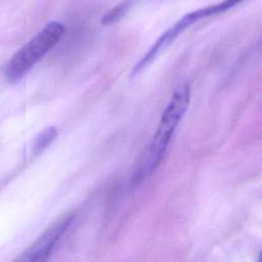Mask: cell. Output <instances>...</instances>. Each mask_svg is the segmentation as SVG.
<instances>
[{
    "label": "cell",
    "instance_id": "8992f818",
    "mask_svg": "<svg viewBox=\"0 0 262 262\" xmlns=\"http://www.w3.org/2000/svg\"><path fill=\"white\" fill-rule=\"evenodd\" d=\"M129 4L130 3L128 1H124L120 3L118 6H116L115 8H113L112 10H110L107 13L104 14V16L101 19V23L103 25H110L118 21L128 10Z\"/></svg>",
    "mask_w": 262,
    "mask_h": 262
},
{
    "label": "cell",
    "instance_id": "7a4b0ae2",
    "mask_svg": "<svg viewBox=\"0 0 262 262\" xmlns=\"http://www.w3.org/2000/svg\"><path fill=\"white\" fill-rule=\"evenodd\" d=\"M64 26L58 21L46 24L5 63L3 75L10 83L18 82L61 39Z\"/></svg>",
    "mask_w": 262,
    "mask_h": 262
},
{
    "label": "cell",
    "instance_id": "3957f363",
    "mask_svg": "<svg viewBox=\"0 0 262 262\" xmlns=\"http://www.w3.org/2000/svg\"><path fill=\"white\" fill-rule=\"evenodd\" d=\"M243 1L244 0H224L220 3L210 5V6H207L204 8H200L198 10L186 13L177 23H175L172 27H170L166 32H164L159 37V39L149 48V50L135 64V67L132 71V76L139 74L144 68H146L167 46H169L174 41V39L179 34H181L188 27H190L191 25H193L194 23H196L203 18H207V17L213 16V15L223 13L224 11L236 6L238 3L243 2Z\"/></svg>",
    "mask_w": 262,
    "mask_h": 262
},
{
    "label": "cell",
    "instance_id": "6da1fadb",
    "mask_svg": "<svg viewBox=\"0 0 262 262\" xmlns=\"http://www.w3.org/2000/svg\"><path fill=\"white\" fill-rule=\"evenodd\" d=\"M189 100L190 86L187 83H183L174 90L170 101L162 114L156 133L138 159L132 178L134 184L140 183L148 177L162 162L170 138L184 116Z\"/></svg>",
    "mask_w": 262,
    "mask_h": 262
},
{
    "label": "cell",
    "instance_id": "277c9868",
    "mask_svg": "<svg viewBox=\"0 0 262 262\" xmlns=\"http://www.w3.org/2000/svg\"><path fill=\"white\" fill-rule=\"evenodd\" d=\"M73 216L67 217L58 223L51 226L45 231L30 249H28L19 258V261L26 262H39L45 261L51 254L56 243L63 235L73 221Z\"/></svg>",
    "mask_w": 262,
    "mask_h": 262
},
{
    "label": "cell",
    "instance_id": "5b68a950",
    "mask_svg": "<svg viewBox=\"0 0 262 262\" xmlns=\"http://www.w3.org/2000/svg\"><path fill=\"white\" fill-rule=\"evenodd\" d=\"M57 136V129L54 126H49L43 129L35 138L33 142V155L41 154Z\"/></svg>",
    "mask_w": 262,
    "mask_h": 262
}]
</instances>
